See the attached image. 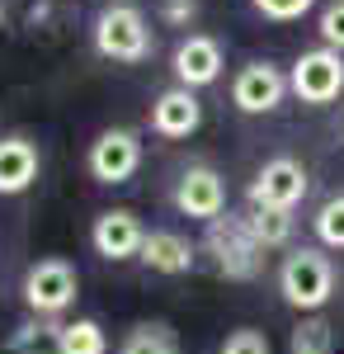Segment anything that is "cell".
Returning <instances> with one entry per match:
<instances>
[{"instance_id":"6","label":"cell","mask_w":344,"mask_h":354,"mask_svg":"<svg viewBox=\"0 0 344 354\" xmlns=\"http://www.w3.org/2000/svg\"><path fill=\"white\" fill-rule=\"evenodd\" d=\"M307 189H312L307 165L292 161V156H274L250 180V208H283V213H292L307 198Z\"/></svg>"},{"instance_id":"7","label":"cell","mask_w":344,"mask_h":354,"mask_svg":"<svg viewBox=\"0 0 344 354\" xmlns=\"http://www.w3.org/2000/svg\"><path fill=\"white\" fill-rule=\"evenodd\" d=\"M85 165H90V175L99 185H128L137 175V165H142V137L133 128H104L90 142Z\"/></svg>"},{"instance_id":"3","label":"cell","mask_w":344,"mask_h":354,"mask_svg":"<svg viewBox=\"0 0 344 354\" xmlns=\"http://www.w3.org/2000/svg\"><path fill=\"white\" fill-rule=\"evenodd\" d=\"M203 250L212 255V270L222 274V279H255V274L265 270V245L255 241V232H250V222L245 218H212L208 232H203Z\"/></svg>"},{"instance_id":"8","label":"cell","mask_w":344,"mask_h":354,"mask_svg":"<svg viewBox=\"0 0 344 354\" xmlns=\"http://www.w3.org/2000/svg\"><path fill=\"white\" fill-rule=\"evenodd\" d=\"M288 95V76L274 62H245L231 81V104L240 113H274Z\"/></svg>"},{"instance_id":"13","label":"cell","mask_w":344,"mask_h":354,"mask_svg":"<svg viewBox=\"0 0 344 354\" xmlns=\"http://www.w3.org/2000/svg\"><path fill=\"white\" fill-rule=\"evenodd\" d=\"M38 180V147L28 137H0V198H15Z\"/></svg>"},{"instance_id":"1","label":"cell","mask_w":344,"mask_h":354,"mask_svg":"<svg viewBox=\"0 0 344 354\" xmlns=\"http://www.w3.org/2000/svg\"><path fill=\"white\" fill-rule=\"evenodd\" d=\"M90 33H95V53L104 57V62H118V66H137V62H146L151 48H156L146 15L137 5H128V0L104 5L95 15V28Z\"/></svg>"},{"instance_id":"9","label":"cell","mask_w":344,"mask_h":354,"mask_svg":"<svg viewBox=\"0 0 344 354\" xmlns=\"http://www.w3.org/2000/svg\"><path fill=\"white\" fill-rule=\"evenodd\" d=\"M175 208L184 218H198V222H212L227 213V185L212 165H189L175 185Z\"/></svg>"},{"instance_id":"15","label":"cell","mask_w":344,"mask_h":354,"mask_svg":"<svg viewBox=\"0 0 344 354\" xmlns=\"http://www.w3.org/2000/svg\"><path fill=\"white\" fill-rule=\"evenodd\" d=\"M118 354H180V340H175V330L165 322H142V326H133L123 335Z\"/></svg>"},{"instance_id":"11","label":"cell","mask_w":344,"mask_h":354,"mask_svg":"<svg viewBox=\"0 0 344 354\" xmlns=\"http://www.w3.org/2000/svg\"><path fill=\"white\" fill-rule=\"evenodd\" d=\"M198 123H203V104H198L193 90L170 85V90H160V95H156V104H151V133H156V137L180 142V137L198 133Z\"/></svg>"},{"instance_id":"4","label":"cell","mask_w":344,"mask_h":354,"mask_svg":"<svg viewBox=\"0 0 344 354\" xmlns=\"http://www.w3.org/2000/svg\"><path fill=\"white\" fill-rule=\"evenodd\" d=\"M76 293H80V274L71 260L61 255H48L38 265H28L24 274V302L33 317H61L76 307Z\"/></svg>"},{"instance_id":"2","label":"cell","mask_w":344,"mask_h":354,"mask_svg":"<svg viewBox=\"0 0 344 354\" xmlns=\"http://www.w3.org/2000/svg\"><path fill=\"white\" fill-rule=\"evenodd\" d=\"M278 293L302 317L321 312L330 302V293H335V265H330V255H321L312 245L283 255V265H278Z\"/></svg>"},{"instance_id":"16","label":"cell","mask_w":344,"mask_h":354,"mask_svg":"<svg viewBox=\"0 0 344 354\" xmlns=\"http://www.w3.org/2000/svg\"><path fill=\"white\" fill-rule=\"evenodd\" d=\"M288 354H335V326L325 317H302L288 335Z\"/></svg>"},{"instance_id":"19","label":"cell","mask_w":344,"mask_h":354,"mask_svg":"<svg viewBox=\"0 0 344 354\" xmlns=\"http://www.w3.org/2000/svg\"><path fill=\"white\" fill-rule=\"evenodd\" d=\"M10 354H61V326H38L28 322L10 335Z\"/></svg>"},{"instance_id":"25","label":"cell","mask_w":344,"mask_h":354,"mask_svg":"<svg viewBox=\"0 0 344 354\" xmlns=\"http://www.w3.org/2000/svg\"><path fill=\"white\" fill-rule=\"evenodd\" d=\"M0 19H5V10H0Z\"/></svg>"},{"instance_id":"21","label":"cell","mask_w":344,"mask_h":354,"mask_svg":"<svg viewBox=\"0 0 344 354\" xmlns=\"http://www.w3.org/2000/svg\"><path fill=\"white\" fill-rule=\"evenodd\" d=\"M222 354H274V350H269V335H265V330L240 326V330H231V335L222 340Z\"/></svg>"},{"instance_id":"23","label":"cell","mask_w":344,"mask_h":354,"mask_svg":"<svg viewBox=\"0 0 344 354\" xmlns=\"http://www.w3.org/2000/svg\"><path fill=\"white\" fill-rule=\"evenodd\" d=\"M321 43L335 48V53H344V0H330V5L321 10Z\"/></svg>"},{"instance_id":"24","label":"cell","mask_w":344,"mask_h":354,"mask_svg":"<svg viewBox=\"0 0 344 354\" xmlns=\"http://www.w3.org/2000/svg\"><path fill=\"white\" fill-rule=\"evenodd\" d=\"M160 19L175 28H189L198 19V0H160Z\"/></svg>"},{"instance_id":"17","label":"cell","mask_w":344,"mask_h":354,"mask_svg":"<svg viewBox=\"0 0 344 354\" xmlns=\"http://www.w3.org/2000/svg\"><path fill=\"white\" fill-rule=\"evenodd\" d=\"M250 232H255V241L265 245V250H278V245L292 241V213L283 208H250Z\"/></svg>"},{"instance_id":"12","label":"cell","mask_w":344,"mask_h":354,"mask_svg":"<svg viewBox=\"0 0 344 354\" xmlns=\"http://www.w3.org/2000/svg\"><path fill=\"white\" fill-rule=\"evenodd\" d=\"M222 76V43L208 33H189L175 48V81L184 90H203Z\"/></svg>"},{"instance_id":"10","label":"cell","mask_w":344,"mask_h":354,"mask_svg":"<svg viewBox=\"0 0 344 354\" xmlns=\"http://www.w3.org/2000/svg\"><path fill=\"white\" fill-rule=\"evenodd\" d=\"M142 241H146V227L137 222L133 208H104L90 227V245L104 260H133L142 255Z\"/></svg>"},{"instance_id":"18","label":"cell","mask_w":344,"mask_h":354,"mask_svg":"<svg viewBox=\"0 0 344 354\" xmlns=\"http://www.w3.org/2000/svg\"><path fill=\"white\" fill-rule=\"evenodd\" d=\"M61 354H108V335L99 322L90 317H76L61 326Z\"/></svg>"},{"instance_id":"22","label":"cell","mask_w":344,"mask_h":354,"mask_svg":"<svg viewBox=\"0 0 344 354\" xmlns=\"http://www.w3.org/2000/svg\"><path fill=\"white\" fill-rule=\"evenodd\" d=\"M265 19H274V24H292V19H302L316 0H250Z\"/></svg>"},{"instance_id":"20","label":"cell","mask_w":344,"mask_h":354,"mask_svg":"<svg viewBox=\"0 0 344 354\" xmlns=\"http://www.w3.org/2000/svg\"><path fill=\"white\" fill-rule=\"evenodd\" d=\"M316 236L321 245H330V250H344V194L335 198H325L316 213Z\"/></svg>"},{"instance_id":"14","label":"cell","mask_w":344,"mask_h":354,"mask_svg":"<svg viewBox=\"0 0 344 354\" xmlns=\"http://www.w3.org/2000/svg\"><path fill=\"white\" fill-rule=\"evenodd\" d=\"M142 265L151 274H189L193 270V245L180 236V232H165V227H156V232H146V241H142V255H137Z\"/></svg>"},{"instance_id":"5","label":"cell","mask_w":344,"mask_h":354,"mask_svg":"<svg viewBox=\"0 0 344 354\" xmlns=\"http://www.w3.org/2000/svg\"><path fill=\"white\" fill-rule=\"evenodd\" d=\"M288 90L302 100V104H330V100H340L344 90V53L335 48H312V53H302L292 62L288 71Z\"/></svg>"}]
</instances>
